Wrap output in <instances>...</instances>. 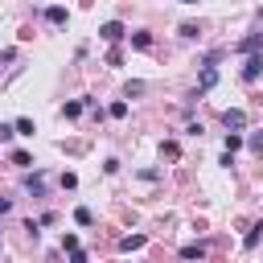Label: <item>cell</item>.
I'll list each match as a JSON object with an SVG mask.
<instances>
[{"label":"cell","instance_id":"cell-3","mask_svg":"<svg viewBox=\"0 0 263 263\" xmlns=\"http://www.w3.org/2000/svg\"><path fill=\"white\" fill-rule=\"evenodd\" d=\"M25 189H29L33 197H45V177H41V173H29V177H25Z\"/></svg>","mask_w":263,"mask_h":263},{"label":"cell","instance_id":"cell-6","mask_svg":"<svg viewBox=\"0 0 263 263\" xmlns=\"http://www.w3.org/2000/svg\"><path fill=\"white\" fill-rule=\"evenodd\" d=\"M181 259H205V242H185L181 247Z\"/></svg>","mask_w":263,"mask_h":263},{"label":"cell","instance_id":"cell-12","mask_svg":"<svg viewBox=\"0 0 263 263\" xmlns=\"http://www.w3.org/2000/svg\"><path fill=\"white\" fill-rule=\"evenodd\" d=\"M74 222H78V226H90V222H95V214H90L86 205H78V210H74Z\"/></svg>","mask_w":263,"mask_h":263},{"label":"cell","instance_id":"cell-19","mask_svg":"<svg viewBox=\"0 0 263 263\" xmlns=\"http://www.w3.org/2000/svg\"><path fill=\"white\" fill-rule=\"evenodd\" d=\"M123 95H127V99H132V95H144V82H127V86H123Z\"/></svg>","mask_w":263,"mask_h":263},{"label":"cell","instance_id":"cell-20","mask_svg":"<svg viewBox=\"0 0 263 263\" xmlns=\"http://www.w3.org/2000/svg\"><path fill=\"white\" fill-rule=\"evenodd\" d=\"M16 136H33V123L29 119H16Z\"/></svg>","mask_w":263,"mask_h":263},{"label":"cell","instance_id":"cell-1","mask_svg":"<svg viewBox=\"0 0 263 263\" xmlns=\"http://www.w3.org/2000/svg\"><path fill=\"white\" fill-rule=\"evenodd\" d=\"M259 74H263V58H259V53H251V58L242 62V82H255Z\"/></svg>","mask_w":263,"mask_h":263},{"label":"cell","instance_id":"cell-17","mask_svg":"<svg viewBox=\"0 0 263 263\" xmlns=\"http://www.w3.org/2000/svg\"><path fill=\"white\" fill-rule=\"evenodd\" d=\"M12 136H16V123H0V140H4V144H8V140H12Z\"/></svg>","mask_w":263,"mask_h":263},{"label":"cell","instance_id":"cell-13","mask_svg":"<svg viewBox=\"0 0 263 263\" xmlns=\"http://www.w3.org/2000/svg\"><path fill=\"white\" fill-rule=\"evenodd\" d=\"M247 148H251L255 156H263V132H251V140H247Z\"/></svg>","mask_w":263,"mask_h":263},{"label":"cell","instance_id":"cell-2","mask_svg":"<svg viewBox=\"0 0 263 263\" xmlns=\"http://www.w3.org/2000/svg\"><path fill=\"white\" fill-rule=\"evenodd\" d=\"M222 123H226V132H242V127H247V111H238V107H234V111H226V115H222Z\"/></svg>","mask_w":263,"mask_h":263},{"label":"cell","instance_id":"cell-9","mask_svg":"<svg viewBox=\"0 0 263 263\" xmlns=\"http://www.w3.org/2000/svg\"><path fill=\"white\" fill-rule=\"evenodd\" d=\"M144 242H148L144 234H127V238H119V251H140Z\"/></svg>","mask_w":263,"mask_h":263},{"label":"cell","instance_id":"cell-11","mask_svg":"<svg viewBox=\"0 0 263 263\" xmlns=\"http://www.w3.org/2000/svg\"><path fill=\"white\" fill-rule=\"evenodd\" d=\"M12 164H16V168H29V164H33V156H29L25 148H16V152H12Z\"/></svg>","mask_w":263,"mask_h":263},{"label":"cell","instance_id":"cell-18","mask_svg":"<svg viewBox=\"0 0 263 263\" xmlns=\"http://www.w3.org/2000/svg\"><path fill=\"white\" fill-rule=\"evenodd\" d=\"M197 33H201V29H197L193 21H185V25H181V37H197Z\"/></svg>","mask_w":263,"mask_h":263},{"label":"cell","instance_id":"cell-15","mask_svg":"<svg viewBox=\"0 0 263 263\" xmlns=\"http://www.w3.org/2000/svg\"><path fill=\"white\" fill-rule=\"evenodd\" d=\"M62 115H66V119H78V115H82V103H66Z\"/></svg>","mask_w":263,"mask_h":263},{"label":"cell","instance_id":"cell-24","mask_svg":"<svg viewBox=\"0 0 263 263\" xmlns=\"http://www.w3.org/2000/svg\"><path fill=\"white\" fill-rule=\"evenodd\" d=\"M177 4H197V0H177Z\"/></svg>","mask_w":263,"mask_h":263},{"label":"cell","instance_id":"cell-7","mask_svg":"<svg viewBox=\"0 0 263 263\" xmlns=\"http://www.w3.org/2000/svg\"><path fill=\"white\" fill-rule=\"evenodd\" d=\"M45 21H49V25H66V8H62V4H49V8H45Z\"/></svg>","mask_w":263,"mask_h":263},{"label":"cell","instance_id":"cell-22","mask_svg":"<svg viewBox=\"0 0 263 263\" xmlns=\"http://www.w3.org/2000/svg\"><path fill=\"white\" fill-rule=\"evenodd\" d=\"M70 263H86V251L78 247V251H70Z\"/></svg>","mask_w":263,"mask_h":263},{"label":"cell","instance_id":"cell-10","mask_svg":"<svg viewBox=\"0 0 263 263\" xmlns=\"http://www.w3.org/2000/svg\"><path fill=\"white\" fill-rule=\"evenodd\" d=\"M259 238H263V222H255V226H251V234L242 238V247H247V251H255V242H259Z\"/></svg>","mask_w":263,"mask_h":263},{"label":"cell","instance_id":"cell-21","mask_svg":"<svg viewBox=\"0 0 263 263\" xmlns=\"http://www.w3.org/2000/svg\"><path fill=\"white\" fill-rule=\"evenodd\" d=\"M164 156H173V160H177V156H181V144H177V140H168V144H164Z\"/></svg>","mask_w":263,"mask_h":263},{"label":"cell","instance_id":"cell-8","mask_svg":"<svg viewBox=\"0 0 263 263\" xmlns=\"http://www.w3.org/2000/svg\"><path fill=\"white\" fill-rule=\"evenodd\" d=\"M259 45H263V33H251V37H242V41H238V49H242V53H255Z\"/></svg>","mask_w":263,"mask_h":263},{"label":"cell","instance_id":"cell-14","mask_svg":"<svg viewBox=\"0 0 263 263\" xmlns=\"http://www.w3.org/2000/svg\"><path fill=\"white\" fill-rule=\"evenodd\" d=\"M132 45H136V49H152V37H148V33H132Z\"/></svg>","mask_w":263,"mask_h":263},{"label":"cell","instance_id":"cell-16","mask_svg":"<svg viewBox=\"0 0 263 263\" xmlns=\"http://www.w3.org/2000/svg\"><path fill=\"white\" fill-rule=\"evenodd\" d=\"M234 148H242V136H238V132L226 136V152H230V156H234Z\"/></svg>","mask_w":263,"mask_h":263},{"label":"cell","instance_id":"cell-4","mask_svg":"<svg viewBox=\"0 0 263 263\" xmlns=\"http://www.w3.org/2000/svg\"><path fill=\"white\" fill-rule=\"evenodd\" d=\"M99 37H103V41H119V37H123V25H119V21H107V25L99 29Z\"/></svg>","mask_w":263,"mask_h":263},{"label":"cell","instance_id":"cell-23","mask_svg":"<svg viewBox=\"0 0 263 263\" xmlns=\"http://www.w3.org/2000/svg\"><path fill=\"white\" fill-rule=\"evenodd\" d=\"M12 210V197H0V214H8Z\"/></svg>","mask_w":263,"mask_h":263},{"label":"cell","instance_id":"cell-5","mask_svg":"<svg viewBox=\"0 0 263 263\" xmlns=\"http://www.w3.org/2000/svg\"><path fill=\"white\" fill-rule=\"evenodd\" d=\"M214 82H218V70H214V66H205V70L197 74V90H210Z\"/></svg>","mask_w":263,"mask_h":263}]
</instances>
